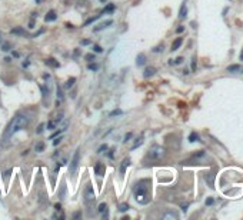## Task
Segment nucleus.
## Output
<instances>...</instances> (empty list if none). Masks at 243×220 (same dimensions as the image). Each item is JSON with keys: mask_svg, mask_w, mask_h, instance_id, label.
I'll list each match as a JSON object with an SVG mask.
<instances>
[{"mask_svg": "<svg viewBox=\"0 0 243 220\" xmlns=\"http://www.w3.org/2000/svg\"><path fill=\"white\" fill-rule=\"evenodd\" d=\"M29 121H30L29 116H26V114H23V113H17V114L11 119V121L9 123V126L6 127V130L3 133V140L7 142L14 133H17L19 130L24 129V127L29 124Z\"/></svg>", "mask_w": 243, "mask_h": 220, "instance_id": "f257e3e1", "label": "nucleus"}, {"mask_svg": "<svg viewBox=\"0 0 243 220\" xmlns=\"http://www.w3.org/2000/svg\"><path fill=\"white\" fill-rule=\"evenodd\" d=\"M134 199L140 204H147L150 202V180H140L134 186Z\"/></svg>", "mask_w": 243, "mask_h": 220, "instance_id": "f03ea898", "label": "nucleus"}, {"mask_svg": "<svg viewBox=\"0 0 243 220\" xmlns=\"http://www.w3.org/2000/svg\"><path fill=\"white\" fill-rule=\"evenodd\" d=\"M165 149L162 147V146H153V147H150V150H149V153L147 156L152 159V160H160L163 156H165Z\"/></svg>", "mask_w": 243, "mask_h": 220, "instance_id": "7ed1b4c3", "label": "nucleus"}, {"mask_svg": "<svg viewBox=\"0 0 243 220\" xmlns=\"http://www.w3.org/2000/svg\"><path fill=\"white\" fill-rule=\"evenodd\" d=\"M79 163H80V149H77V150L75 152L72 160H70V165H69V172H70V175H75V173H76V170H77V167H79Z\"/></svg>", "mask_w": 243, "mask_h": 220, "instance_id": "20e7f679", "label": "nucleus"}, {"mask_svg": "<svg viewBox=\"0 0 243 220\" xmlns=\"http://www.w3.org/2000/svg\"><path fill=\"white\" fill-rule=\"evenodd\" d=\"M83 197H85V203H86L87 206L96 200V194H95V190H93L92 185H87V186H86L85 193H83Z\"/></svg>", "mask_w": 243, "mask_h": 220, "instance_id": "39448f33", "label": "nucleus"}, {"mask_svg": "<svg viewBox=\"0 0 243 220\" xmlns=\"http://www.w3.org/2000/svg\"><path fill=\"white\" fill-rule=\"evenodd\" d=\"M104 172H106L104 165H102V163H96V165H95V173H96L97 176H104Z\"/></svg>", "mask_w": 243, "mask_h": 220, "instance_id": "423d86ee", "label": "nucleus"}, {"mask_svg": "<svg viewBox=\"0 0 243 220\" xmlns=\"http://www.w3.org/2000/svg\"><path fill=\"white\" fill-rule=\"evenodd\" d=\"M226 70L229 73H240V72H243V66H240V65H232V66L227 67Z\"/></svg>", "mask_w": 243, "mask_h": 220, "instance_id": "0eeeda50", "label": "nucleus"}, {"mask_svg": "<svg viewBox=\"0 0 243 220\" xmlns=\"http://www.w3.org/2000/svg\"><path fill=\"white\" fill-rule=\"evenodd\" d=\"M113 24V20H106V22L100 23L97 27H95V32H100V30H103V29H106V27H109Z\"/></svg>", "mask_w": 243, "mask_h": 220, "instance_id": "6e6552de", "label": "nucleus"}, {"mask_svg": "<svg viewBox=\"0 0 243 220\" xmlns=\"http://www.w3.org/2000/svg\"><path fill=\"white\" fill-rule=\"evenodd\" d=\"M56 19H57V14H56L55 10H50L46 16H44V20H46V22H55Z\"/></svg>", "mask_w": 243, "mask_h": 220, "instance_id": "1a4fd4ad", "label": "nucleus"}, {"mask_svg": "<svg viewBox=\"0 0 243 220\" xmlns=\"http://www.w3.org/2000/svg\"><path fill=\"white\" fill-rule=\"evenodd\" d=\"M129 166H130V159H129V157H126V159L122 162V166H120V173H122V175H124V173H126V169H127Z\"/></svg>", "mask_w": 243, "mask_h": 220, "instance_id": "9d476101", "label": "nucleus"}, {"mask_svg": "<svg viewBox=\"0 0 243 220\" xmlns=\"http://www.w3.org/2000/svg\"><path fill=\"white\" fill-rule=\"evenodd\" d=\"M155 75H156V69H155V67H147V69H144L143 76L146 77V79H149V77H152V76H155Z\"/></svg>", "mask_w": 243, "mask_h": 220, "instance_id": "9b49d317", "label": "nucleus"}, {"mask_svg": "<svg viewBox=\"0 0 243 220\" xmlns=\"http://www.w3.org/2000/svg\"><path fill=\"white\" fill-rule=\"evenodd\" d=\"M182 43H183V37H177L176 40L173 42V44H172V52H176L177 49L182 46Z\"/></svg>", "mask_w": 243, "mask_h": 220, "instance_id": "f8f14e48", "label": "nucleus"}, {"mask_svg": "<svg viewBox=\"0 0 243 220\" xmlns=\"http://www.w3.org/2000/svg\"><path fill=\"white\" fill-rule=\"evenodd\" d=\"M144 63H146V55L140 53V55L137 56V59H136V65L137 66H143Z\"/></svg>", "mask_w": 243, "mask_h": 220, "instance_id": "ddd939ff", "label": "nucleus"}, {"mask_svg": "<svg viewBox=\"0 0 243 220\" xmlns=\"http://www.w3.org/2000/svg\"><path fill=\"white\" fill-rule=\"evenodd\" d=\"M162 219L163 220H167V219H177V214L176 213H173V211H167V213H165L163 216H162Z\"/></svg>", "mask_w": 243, "mask_h": 220, "instance_id": "4468645a", "label": "nucleus"}, {"mask_svg": "<svg viewBox=\"0 0 243 220\" xmlns=\"http://www.w3.org/2000/svg\"><path fill=\"white\" fill-rule=\"evenodd\" d=\"M46 65H49V66H52V67H59L60 66V63H59L57 60H55L53 57L47 59V60H46Z\"/></svg>", "mask_w": 243, "mask_h": 220, "instance_id": "2eb2a0df", "label": "nucleus"}, {"mask_svg": "<svg viewBox=\"0 0 243 220\" xmlns=\"http://www.w3.org/2000/svg\"><path fill=\"white\" fill-rule=\"evenodd\" d=\"M186 14H188L186 4H182V7H180V13H179V17H180V19H185V17H186Z\"/></svg>", "mask_w": 243, "mask_h": 220, "instance_id": "dca6fc26", "label": "nucleus"}, {"mask_svg": "<svg viewBox=\"0 0 243 220\" xmlns=\"http://www.w3.org/2000/svg\"><path fill=\"white\" fill-rule=\"evenodd\" d=\"M34 150H36L37 153H42V152L44 150V143L43 142H39V143L36 144V146H34Z\"/></svg>", "mask_w": 243, "mask_h": 220, "instance_id": "f3484780", "label": "nucleus"}, {"mask_svg": "<svg viewBox=\"0 0 243 220\" xmlns=\"http://www.w3.org/2000/svg\"><path fill=\"white\" fill-rule=\"evenodd\" d=\"M206 180H207L209 186H210V187H213V182H215V175H213V173H209V176L206 177Z\"/></svg>", "mask_w": 243, "mask_h": 220, "instance_id": "a211bd4d", "label": "nucleus"}, {"mask_svg": "<svg viewBox=\"0 0 243 220\" xmlns=\"http://www.w3.org/2000/svg\"><path fill=\"white\" fill-rule=\"evenodd\" d=\"M75 82H76V79H75V77L69 79V80L66 82V84H65V87H66V89H70L72 86H73V84H75Z\"/></svg>", "mask_w": 243, "mask_h": 220, "instance_id": "6ab92c4d", "label": "nucleus"}, {"mask_svg": "<svg viewBox=\"0 0 243 220\" xmlns=\"http://www.w3.org/2000/svg\"><path fill=\"white\" fill-rule=\"evenodd\" d=\"M97 210H99V213H106V211H107V204H106V203H100Z\"/></svg>", "mask_w": 243, "mask_h": 220, "instance_id": "aec40b11", "label": "nucleus"}, {"mask_svg": "<svg viewBox=\"0 0 243 220\" xmlns=\"http://www.w3.org/2000/svg\"><path fill=\"white\" fill-rule=\"evenodd\" d=\"M129 209H130V207H129L127 203H122L120 206H119V211H122V213H123V211H127Z\"/></svg>", "mask_w": 243, "mask_h": 220, "instance_id": "412c9836", "label": "nucleus"}, {"mask_svg": "<svg viewBox=\"0 0 243 220\" xmlns=\"http://www.w3.org/2000/svg\"><path fill=\"white\" fill-rule=\"evenodd\" d=\"M113 10H114V4H107V6L104 7L103 13H112Z\"/></svg>", "mask_w": 243, "mask_h": 220, "instance_id": "4be33fe9", "label": "nucleus"}, {"mask_svg": "<svg viewBox=\"0 0 243 220\" xmlns=\"http://www.w3.org/2000/svg\"><path fill=\"white\" fill-rule=\"evenodd\" d=\"M136 140H137V142H136V143L133 144V150H134V149H137V147H139V146H140V144L143 143V137H139V139H136Z\"/></svg>", "mask_w": 243, "mask_h": 220, "instance_id": "5701e85b", "label": "nucleus"}, {"mask_svg": "<svg viewBox=\"0 0 243 220\" xmlns=\"http://www.w3.org/2000/svg\"><path fill=\"white\" fill-rule=\"evenodd\" d=\"M198 139H199V137H198V134H196V133H190V136H189V142H192V143H193V142H196Z\"/></svg>", "mask_w": 243, "mask_h": 220, "instance_id": "b1692460", "label": "nucleus"}, {"mask_svg": "<svg viewBox=\"0 0 243 220\" xmlns=\"http://www.w3.org/2000/svg\"><path fill=\"white\" fill-rule=\"evenodd\" d=\"M57 99H59V101H63V100H65L63 93H62V89L60 87H57Z\"/></svg>", "mask_w": 243, "mask_h": 220, "instance_id": "393cba45", "label": "nucleus"}, {"mask_svg": "<svg viewBox=\"0 0 243 220\" xmlns=\"http://www.w3.org/2000/svg\"><path fill=\"white\" fill-rule=\"evenodd\" d=\"M65 192H66V186H65V183L62 185V189H60V193H59V197L63 199L65 197Z\"/></svg>", "mask_w": 243, "mask_h": 220, "instance_id": "a878e982", "label": "nucleus"}, {"mask_svg": "<svg viewBox=\"0 0 243 220\" xmlns=\"http://www.w3.org/2000/svg\"><path fill=\"white\" fill-rule=\"evenodd\" d=\"M89 70H93V72L99 70V65H96V63H90V65H89Z\"/></svg>", "mask_w": 243, "mask_h": 220, "instance_id": "bb28decb", "label": "nucleus"}, {"mask_svg": "<svg viewBox=\"0 0 243 220\" xmlns=\"http://www.w3.org/2000/svg\"><path fill=\"white\" fill-rule=\"evenodd\" d=\"M100 17V14H97V16H95V17H92V19H89V20H86V23H85V26H87V24H90V23H93L95 20H97Z\"/></svg>", "mask_w": 243, "mask_h": 220, "instance_id": "cd10ccee", "label": "nucleus"}, {"mask_svg": "<svg viewBox=\"0 0 243 220\" xmlns=\"http://www.w3.org/2000/svg\"><path fill=\"white\" fill-rule=\"evenodd\" d=\"M11 33H14V34H26V32H24L23 29H13V30H11Z\"/></svg>", "mask_w": 243, "mask_h": 220, "instance_id": "c85d7f7f", "label": "nucleus"}, {"mask_svg": "<svg viewBox=\"0 0 243 220\" xmlns=\"http://www.w3.org/2000/svg\"><path fill=\"white\" fill-rule=\"evenodd\" d=\"M56 124H57V123H56L55 120H50L49 123H47V129H50V130H52V129H55Z\"/></svg>", "mask_w": 243, "mask_h": 220, "instance_id": "c756f323", "label": "nucleus"}, {"mask_svg": "<svg viewBox=\"0 0 243 220\" xmlns=\"http://www.w3.org/2000/svg\"><path fill=\"white\" fill-rule=\"evenodd\" d=\"M1 50H3V52L10 50V43H3V44H1Z\"/></svg>", "mask_w": 243, "mask_h": 220, "instance_id": "7c9ffc66", "label": "nucleus"}, {"mask_svg": "<svg viewBox=\"0 0 243 220\" xmlns=\"http://www.w3.org/2000/svg\"><path fill=\"white\" fill-rule=\"evenodd\" d=\"M93 50H95L96 53H102V52H103V49L100 47L99 44H93Z\"/></svg>", "mask_w": 243, "mask_h": 220, "instance_id": "2f4dec72", "label": "nucleus"}, {"mask_svg": "<svg viewBox=\"0 0 243 220\" xmlns=\"http://www.w3.org/2000/svg\"><path fill=\"white\" fill-rule=\"evenodd\" d=\"M57 217H59V219H65V214H63V213H62V211L59 210V213L53 214V219H57Z\"/></svg>", "mask_w": 243, "mask_h": 220, "instance_id": "473e14b6", "label": "nucleus"}, {"mask_svg": "<svg viewBox=\"0 0 243 220\" xmlns=\"http://www.w3.org/2000/svg\"><path fill=\"white\" fill-rule=\"evenodd\" d=\"M213 203H215L213 197H207V199H206V206H212Z\"/></svg>", "mask_w": 243, "mask_h": 220, "instance_id": "72a5a7b5", "label": "nucleus"}, {"mask_svg": "<svg viewBox=\"0 0 243 220\" xmlns=\"http://www.w3.org/2000/svg\"><path fill=\"white\" fill-rule=\"evenodd\" d=\"M132 133H127V134H126V136H124V140H123V142H124V143H127V142H129V140H130V139H132Z\"/></svg>", "mask_w": 243, "mask_h": 220, "instance_id": "f704fd0d", "label": "nucleus"}, {"mask_svg": "<svg viewBox=\"0 0 243 220\" xmlns=\"http://www.w3.org/2000/svg\"><path fill=\"white\" fill-rule=\"evenodd\" d=\"M103 150H107V146H106V144H102V146H100L99 149H97V153H102Z\"/></svg>", "mask_w": 243, "mask_h": 220, "instance_id": "c9c22d12", "label": "nucleus"}, {"mask_svg": "<svg viewBox=\"0 0 243 220\" xmlns=\"http://www.w3.org/2000/svg\"><path fill=\"white\" fill-rule=\"evenodd\" d=\"M62 130H60V129H59V130H57V132H55L53 133V134H52V136H50V139H55V137H57V136H59V134H62Z\"/></svg>", "mask_w": 243, "mask_h": 220, "instance_id": "e433bc0d", "label": "nucleus"}, {"mask_svg": "<svg viewBox=\"0 0 243 220\" xmlns=\"http://www.w3.org/2000/svg\"><path fill=\"white\" fill-rule=\"evenodd\" d=\"M85 57H86L87 60H95V55H92V53H90V55H86Z\"/></svg>", "mask_w": 243, "mask_h": 220, "instance_id": "4c0bfd02", "label": "nucleus"}, {"mask_svg": "<svg viewBox=\"0 0 243 220\" xmlns=\"http://www.w3.org/2000/svg\"><path fill=\"white\" fill-rule=\"evenodd\" d=\"M80 216H82V211H76V213L73 214V219H79Z\"/></svg>", "mask_w": 243, "mask_h": 220, "instance_id": "58836bf2", "label": "nucleus"}, {"mask_svg": "<svg viewBox=\"0 0 243 220\" xmlns=\"http://www.w3.org/2000/svg\"><path fill=\"white\" fill-rule=\"evenodd\" d=\"M120 113H122L120 110H113V111L110 113V116H116V114H120Z\"/></svg>", "mask_w": 243, "mask_h": 220, "instance_id": "ea45409f", "label": "nucleus"}, {"mask_svg": "<svg viewBox=\"0 0 243 220\" xmlns=\"http://www.w3.org/2000/svg\"><path fill=\"white\" fill-rule=\"evenodd\" d=\"M60 142H62V137H57V139H56L55 142H53V144H55V146H57V144L60 143Z\"/></svg>", "mask_w": 243, "mask_h": 220, "instance_id": "a19ab883", "label": "nucleus"}, {"mask_svg": "<svg viewBox=\"0 0 243 220\" xmlns=\"http://www.w3.org/2000/svg\"><path fill=\"white\" fill-rule=\"evenodd\" d=\"M43 127H44V124H40V126H39V129H37V133H39V134L43 132Z\"/></svg>", "mask_w": 243, "mask_h": 220, "instance_id": "79ce46f5", "label": "nucleus"}, {"mask_svg": "<svg viewBox=\"0 0 243 220\" xmlns=\"http://www.w3.org/2000/svg\"><path fill=\"white\" fill-rule=\"evenodd\" d=\"M160 50H163V46H157L156 49H153V52H160Z\"/></svg>", "mask_w": 243, "mask_h": 220, "instance_id": "37998d69", "label": "nucleus"}, {"mask_svg": "<svg viewBox=\"0 0 243 220\" xmlns=\"http://www.w3.org/2000/svg\"><path fill=\"white\" fill-rule=\"evenodd\" d=\"M182 62H183V59H182V57H177L176 60H175V63H176V65H179V63H182Z\"/></svg>", "mask_w": 243, "mask_h": 220, "instance_id": "c03bdc74", "label": "nucleus"}, {"mask_svg": "<svg viewBox=\"0 0 243 220\" xmlns=\"http://www.w3.org/2000/svg\"><path fill=\"white\" fill-rule=\"evenodd\" d=\"M183 30H185V27H182V26H180V27H177V33H182V32H183Z\"/></svg>", "mask_w": 243, "mask_h": 220, "instance_id": "a18cd8bd", "label": "nucleus"}, {"mask_svg": "<svg viewBox=\"0 0 243 220\" xmlns=\"http://www.w3.org/2000/svg\"><path fill=\"white\" fill-rule=\"evenodd\" d=\"M29 27H30V29H33V27H34V22H33V20L29 23Z\"/></svg>", "mask_w": 243, "mask_h": 220, "instance_id": "49530a36", "label": "nucleus"}, {"mask_svg": "<svg viewBox=\"0 0 243 220\" xmlns=\"http://www.w3.org/2000/svg\"><path fill=\"white\" fill-rule=\"evenodd\" d=\"M82 44H90V40H83V42H82Z\"/></svg>", "mask_w": 243, "mask_h": 220, "instance_id": "de8ad7c7", "label": "nucleus"}, {"mask_svg": "<svg viewBox=\"0 0 243 220\" xmlns=\"http://www.w3.org/2000/svg\"><path fill=\"white\" fill-rule=\"evenodd\" d=\"M113 152H114V150H110V152H109V157H113Z\"/></svg>", "mask_w": 243, "mask_h": 220, "instance_id": "09e8293b", "label": "nucleus"}, {"mask_svg": "<svg viewBox=\"0 0 243 220\" xmlns=\"http://www.w3.org/2000/svg\"><path fill=\"white\" fill-rule=\"evenodd\" d=\"M1 42H3V40H1V34H0V43H1Z\"/></svg>", "mask_w": 243, "mask_h": 220, "instance_id": "8fccbe9b", "label": "nucleus"}, {"mask_svg": "<svg viewBox=\"0 0 243 220\" xmlns=\"http://www.w3.org/2000/svg\"><path fill=\"white\" fill-rule=\"evenodd\" d=\"M102 1H106V0H102Z\"/></svg>", "mask_w": 243, "mask_h": 220, "instance_id": "3c124183", "label": "nucleus"}]
</instances>
